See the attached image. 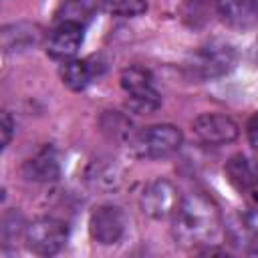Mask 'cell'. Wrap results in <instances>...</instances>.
<instances>
[{
  "mask_svg": "<svg viewBox=\"0 0 258 258\" xmlns=\"http://www.w3.org/2000/svg\"><path fill=\"white\" fill-rule=\"evenodd\" d=\"M222 214L206 194H187L173 214V238L181 246H212L222 234Z\"/></svg>",
  "mask_w": 258,
  "mask_h": 258,
  "instance_id": "1",
  "label": "cell"
},
{
  "mask_svg": "<svg viewBox=\"0 0 258 258\" xmlns=\"http://www.w3.org/2000/svg\"><path fill=\"white\" fill-rule=\"evenodd\" d=\"M121 89L133 113H153L161 105V97L153 87V77L143 67H127L121 73Z\"/></svg>",
  "mask_w": 258,
  "mask_h": 258,
  "instance_id": "2",
  "label": "cell"
},
{
  "mask_svg": "<svg viewBox=\"0 0 258 258\" xmlns=\"http://www.w3.org/2000/svg\"><path fill=\"white\" fill-rule=\"evenodd\" d=\"M236 60H238V54L232 44L214 40L200 46L194 52L189 67H191V73L200 79H218L228 75L236 67Z\"/></svg>",
  "mask_w": 258,
  "mask_h": 258,
  "instance_id": "3",
  "label": "cell"
},
{
  "mask_svg": "<svg viewBox=\"0 0 258 258\" xmlns=\"http://www.w3.org/2000/svg\"><path fill=\"white\" fill-rule=\"evenodd\" d=\"M67 226L56 218H38L24 230L26 248L36 256H54L67 242Z\"/></svg>",
  "mask_w": 258,
  "mask_h": 258,
  "instance_id": "4",
  "label": "cell"
},
{
  "mask_svg": "<svg viewBox=\"0 0 258 258\" xmlns=\"http://www.w3.org/2000/svg\"><path fill=\"white\" fill-rule=\"evenodd\" d=\"M179 202H181L179 189L169 179H163V177L149 181L143 187L141 198H139V206H141L143 214L153 220L173 218Z\"/></svg>",
  "mask_w": 258,
  "mask_h": 258,
  "instance_id": "5",
  "label": "cell"
},
{
  "mask_svg": "<svg viewBox=\"0 0 258 258\" xmlns=\"http://www.w3.org/2000/svg\"><path fill=\"white\" fill-rule=\"evenodd\" d=\"M181 143H183V135L179 127L169 123L151 125L135 137V147L139 149V153L151 159L173 155L181 147Z\"/></svg>",
  "mask_w": 258,
  "mask_h": 258,
  "instance_id": "6",
  "label": "cell"
},
{
  "mask_svg": "<svg viewBox=\"0 0 258 258\" xmlns=\"http://www.w3.org/2000/svg\"><path fill=\"white\" fill-rule=\"evenodd\" d=\"M194 135L200 143L218 147V145H228L238 139L240 127L238 123L222 113H202L194 119L191 123Z\"/></svg>",
  "mask_w": 258,
  "mask_h": 258,
  "instance_id": "7",
  "label": "cell"
},
{
  "mask_svg": "<svg viewBox=\"0 0 258 258\" xmlns=\"http://www.w3.org/2000/svg\"><path fill=\"white\" fill-rule=\"evenodd\" d=\"M125 228H127V218L119 206L103 204V206H97L89 216L91 238L103 246L117 244L123 238Z\"/></svg>",
  "mask_w": 258,
  "mask_h": 258,
  "instance_id": "8",
  "label": "cell"
},
{
  "mask_svg": "<svg viewBox=\"0 0 258 258\" xmlns=\"http://www.w3.org/2000/svg\"><path fill=\"white\" fill-rule=\"evenodd\" d=\"M83 42V26L75 22H58L46 36V52L56 60H69Z\"/></svg>",
  "mask_w": 258,
  "mask_h": 258,
  "instance_id": "9",
  "label": "cell"
},
{
  "mask_svg": "<svg viewBox=\"0 0 258 258\" xmlns=\"http://www.w3.org/2000/svg\"><path fill=\"white\" fill-rule=\"evenodd\" d=\"M226 234L236 248L244 252H256L258 250V212L236 214L228 222Z\"/></svg>",
  "mask_w": 258,
  "mask_h": 258,
  "instance_id": "10",
  "label": "cell"
},
{
  "mask_svg": "<svg viewBox=\"0 0 258 258\" xmlns=\"http://www.w3.org/2000/svg\"><path fill=\"white\" fill-rule=\"evenodd\" d=\"M220 18L238 30L252 28L258 22V0H216Z\"/></svg>",
  "mask_w": 258,
  "mask_h": 258,
  "instance_id": "11",
  "label": "cell"
},
{
  "mask_svg": "<svg viewBox=\"0 0 258 258\" xmlns=\"http://www.w3.org/2000/svg\"><path fill=\"white\" fill-rule=\"evenodd\" d=\"M226 175L230 179V183L244 194L250 200H256V191H258V171L248 163V159L244 155H234L228 165H226Z\"/></svg>",
  "mask_w": 258,
  "mask_h": 258,
  "instance_id": "12",
  "label": "cell"
},
{
  "mask_svg": "<svg viewBox=\"0 0 258 258\" xmlns=\"http://www.w3.org/2000/svg\"><path fill=\"white\" fill-rule=\"evenodd\" d=\"M42 34L36 24L30 22H16L10 26H4L2 30V44L8 52L14 50H28L40 42Z\"/></svg>",
  "mask_w": 258,
  "mask_h": 258,
  "instance_id": "13",
  "label": "cell"
},
{
  "mask_svg": "<svg viewBox=\"0 0 258 258\" xmlns=\"http://www.w3.org/2000/svg\"><path fill=\"white\" fill-rule=\"evenodd\" d=\"M24 175L32 181H52L58 177V161L50 147L40 149L24 163Z\"/></svg>",
  "mask_w": 258,
  "mask_h": 258,
  "instance_id": "14",
  "label": "cell"
},
{
  "mask_svg": "<svg viewBox=\"0 0 258 258\" xmlns=\"http://www.w3.org/2000/svg\"><path fill=\"white\" fill-rule=\"evenodd\" d=\"M60 79H62V85L69 87L71 91H83V89H87V85L93 79V69H91L89 60L69 58L62 62Z\"/></svg>",
  "mask_w": 258,
  "mask_h": 258,
  "instance_id": "15",
  "label": "cell"
},
{
  "mask_svg": "<svg viewBox=\"0 0 258 258\" xmlns=\"http://www.w3.org/2000/svg\"><path fill=\"white\" fill-rule=\"evenodd\" d=\"M93 0H64L60 6H58V12H56V18L58 22H75V24H85L91 14H93Z\"/></svg>",
  "mask_w": 258,
  "mask_h": 258,
  "instance_id": "16",
  "label": "cell"
},
{
  "mask_svg": "<svg viewBox=\"0 0 258 258\" xmlns=\"http://www.w3.org/2000/svg\"><path fill=\"white\" fill-rule=\"evenodd\" d=\"M103 8L113 16L133 18L147 10V0H101Z\"/></svg>",
  "mask_w": 258,
  "mask_h": 258,
  "instance_id": "17",
  "label": "cell"
},
{
  "mask_svg": "<svg viewBox=\"0 0 258 258\" xmlns=\"http://www.w3.org/2000/svg\"><path fill=\"white\" fill-rule=\"evenodd\" d=\"M14 127H16V123L12 121V117H10V113H2V125H0V129H2V147H8V143H10V139H12V133H14Z\"/></svg>",
  "mask_w": 258,
  "mask_h": 258,
  "instance_id": "18",
  "label": "cell"
},
{
  "mask_svg": "<svg viewBox=\"0 0 258 258\" xmlns=\"http://www.w3.org/2000/svg\"><path fill=\"white\" fill-rule=\"evenodd\" d=\"M246 135H248V141L254 149H258V113H254L248 121V127H246Z\"/></svg>",
  "mask_w": 258,
  "mask_h": 258,
  "instance_id": "19",
  "label": "cell"
}]
</instances>
